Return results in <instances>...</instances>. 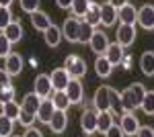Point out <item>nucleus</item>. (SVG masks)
Wrapping results in <instances>:
<instances>
[{
	"label": "nucleus",
	"instance_id": "nucleus-7",
	"mask_svg": "<svg viewBox=\"0 0 154 137\" xmlns=\"http://www.w3.org/2000/svg\"><path fill=\"white\" fill-rule=\"evenodd\" d=\"M64 92H66V96H68V100H70V104H80L84 98V86L80 80H76V78H70V82H68V86L64 88Z\"/></svg>",
	"mask_w": 154,
	"mask_h": 137
},
{
	"label": "nucleus",
	"instance_id": "nucleus-4",
	"mask_svg": "<svg viewBox=\"0 0 154 137\" xmlns=\"http://www.w3.org/2000/svg\"><path fill=\"white\" fill-rule=\"evenodd\" d=\"M62 39L70 41V43H78V33H80V19L76 16H68L64 25H62Z\"/></svg>",
	"mask_w": 154,
	"mask_h": 137
},
{
	"label": "nucleus",
	"instance_id": "nucleus-43",
	"mask_svg": "<svg viewBox=\"0 0 154 137\" xmlns=\"http://www.w3.org/2000/svg\"><path fill=\"white\" fill-rule=\"evenodd\" d=\"M111 6H115V8H119V6H123V4H128L130 0H107Z\"/></svg>",
	"mask_w": 154,
	"mask_h": 137
},
{
	"label": "nucleus",
	"instance_id": "nucleus-22",
	"mask_svg": "<svg viewBox=\"0 0 154 137\" xmlns=\"http://www.w3.org/2000/svg\"><path fill=\"white\" fill-rule=\"evenodd\" d=\"M84 23H88L91 27H99L101 25V4H95V2H91V6H88V10H86V14L82 16Z\"/></svg>",
	"mask_w": 154,
	"mask_h": 137
},
{
	"label": "nucleus",
	"instance_id": "nucleus-17",
	"mask_svg": "<svg viewBox=\"0 0 154 137\" xmlns=\"http://www.w3.org/2000/svg\"><path fill=\"white\" fill-rule=\"evenodd\" d=\"M29 19H31V25L35 27L37 31H41V33H43L48 27L54 25V23H51V19H49V14H48V12H43V10L31 12V14H29Z\"/></svg>",
	"mask_w": 154,
	"mask_h": 137
},
{
	"label": "nucleus",
	"instance_id": "nucleus-42",
	"mask_svg": "<svg viewBox=\"0 0 154 137\" xmlns=\"http://www.w3.org/2000/svg\"><path fill=\"white\" fill-rule=\"evenodd\" d=\"M23 137H43V133H41L39 129H35V127H27V131H25Z\"/></svg>",
	"mask_w": 154,
	"mask_h": 137
},
{
	"label": "nucleus",
	"instance_id": "nucleus-18",
	"mask_svg": "<svg viewBox=\"0 0 154 137\" xmlns=\"http://www.w3.org/2000/svg\"><path fill=\"white\" fill-rule=\"evenodd\" d=\"M136 14H138V10L130 2L117 8V19L121 21V25H136Z\"/></svg>",
	"mask_w": 154,
	"mask_h": 137
},
{
	"label": "nucleus",
	"instance_id": "nucleus-12",
	"mask_svg": "<svg viewBox=\"0 0 154 137\" xmlns=\"http://www.w3.org/2000/svg\"><path fill=\"white\" fill-rule=\"evenodd\" d=\"M2 35H4V37L11 41V43H19V41L23 39V35H25L21 21H14V19H12L11 23H8L6 27H4V29H2Z\"/></svg>",
	"mask_w": 154,
	"mask_h": 137
},
{
	"label": "nucleus",
	"instance_id": "nucleus-10",
	"mask_svg": "<svg viewBox=\"0 0 154 137\" xmlns=\"http://www.w3.org/2000/svg\"><path fill=\"white\" fill-rule=\"evenodd\" d=\"M88 47L95 51V53H99V55H103L107 51V47H109V37H107L103 31H93V37L88 39Z\"/></svg>",
	"mask_w": 154,
	"mask_h": 137
},
{
	"label": "nucleus",
	"instance_id": "nucleus-11",
	"mask_svg": "<svg viewBox=\"0 0 154 137\" xmlns=\"http://www.w3.org/2000/svg\"><path fill=\"white\" fill-rule=\"evenodd\" d=\"M93 109L97 113L109 111V86H99L93 96Z\"/></svg>",
	"mask_w": 154,
	"mask_h": 137
},
{
	"label": "nucleus",
	"instance_id": "nucleus-3",
	"mask_svg": "<svg viewBox=\"0 0 154 137\" xmlns=\"http://www.w3.org/2000/svg\"><path fill=\"white\" fill-rule=\"evenodd\" d=\"M115 37H117V45H121L123 49L125 47L134 45V41H136V37H138V31H136V25H121L119 23L117 31H115Z\"/></svg>",
	"mask_w": 154,
	"mask_h": 137
},
{
	"label": "nucleus",
	"instance_id": "nucleus-21",
	"mask_svg": "<svg viewBox=\"0 0 154 137\" xmlns=\"http://www.w3.org/2000/svg\"><path fill=\"white\" fill-rule=\"evenodd\" d=\"M111 125H115V115L111 111H103V113H97V131L105 133Z\"/></svg>",
	"mask_w": 154,
	"mask_h": 137
},
{
	"label": "nucleus",
	"instance_id": "nucleus-32",
	"mask_svg": "<svg viewBox=\"0 0 154 137\" xmlns=\"http://www.w3.org/2000/svg\"><path fill=\"white\" fill-rule=\"evenodd\" d=\"M140 109H142L146 115H154V90H146Z\"/></svg>",
	"mask_w": 154,
	"mask_h": 137
},
{
	"label": "nucleus",
	"instance_id": "nucleus-15",
	"mask_svg": "<svg viewBox=\"0 0 154 137\" xmlns=\"http://www.w3.org/2000/svg\"><path fill=\"white\" fill-rule=\"evenodd\" d=\"M49 129L54 133H64L66 127H68V117H66V111H54L51 119H49Z\"/></svg>",
	"mask_w": 154,
	"mask_h": 137
},
{
	"label": "nucleus",
	"instance_id": "nucleus-28",
	"mask_svg": "<svg viewBox=\"0 0 154 137\" xmlns=\"http://www.w3.org/2000/svg\"><path fill=\"white\" fill-rule=\"evenodd\" d=\"M51 98V103H54V109L56 111H66L68 106H70V100H68V96H66V92L64 90H56L54 92V96H49Z\"/></svg>",
	"mask_w": 154,
	"mask_h": 137
},
{
	"label": "nucleus",
	"instance_id": "nucleus-2",
	"mask_svg": "<svg viewBox=\"0 0 154 137\" xmlns=\"http://www.w3.org/2000/svg\"><path fill=\"white\" fill-rule=\"evenodd\" d=\"M119 129L123 131L125 137H136L138 129H140V119L134 115V111H125L119 115Z\"/></svg>",
	"mask_w": 154,
	"mask_h": 137
},
{
	"label": "nucleus",
	"instance_id": "nucleus-37",
	"mask_svg": "<svg viewBox=\"0 0 154 137\" xmlns=\"http://www.w3.org/2000/svg\"><path fill=\"white\" fill-rule=\"evenodd\" d=\"M12 21V12L11 8H6V6H0V31L6 27V25Z\"/></svg>",
	"mask_w": 154,
	"mask_h": 137
},
{
	"label": "nucleus",
	"instance_id": "nucleus-38",
	"mask_svg": "<svg viewBox=\"0 0 154 137\" xmlns=\"http://www.w3.org/2000/svg\"><path fill=\"white\" fill-rule=\"evenodd\" d=\"M11 49H12V43L0 33V57H6L8 53H11Z\"/></svg>",
	"mask_w": 154,
	"mask_h": 137
},
{
	"label": "nucleus",
	"instance_id": "nucleus-40",
	"mask_svg": "<svg viewBox=\"0 0 154 137\" xmlns=\"http://www.w3.org/2000/svg\"><path fill=\"white\" fill-rule=\"evenodd\" d=\"M105 137H125V135H123V131L119 129V125H111L105 131Z\"/></svg>",
	"mask_w": 154,
	"mask_h": 137
},
{
	"label": "nucleus",
	"instance_id": "nucleus-5",
	"mask_svg": "<svg viewBox=\"0 0 154 137\" xmlns=\"http://www.w3.org/2000/svg\"><path fill=\"white\" fill-rule=\"evenodd\" d=\"M64 68L68 70L70 78L80 80L84 74H86V61H84L82 57H78V55H68L66 61H64Z\"/></svg>",
	"mask_w": 154,
	"mask_h": 137
},
{
	"label": "nucleus",
	"instance_id": "nucleus-20",
	"mask_svg": "<svg viewBox=\"0 0 154 137\" xmlns=\"http://www.w3.org/2000/svg\"><path fill=\"white\" fill-rule=\"evenodd\" d=\"M103 55L109 59L111 66H119L121 59H123V47L117 45V43H109V47H107V51L103 53Z\"/></svg>",
	"mask_w": 154,
	"mask_h": 137
},
{
	"label": "nucleus",
	"instance_id": "nucleus-24",
	"mask_svg": "<svg viewBox=\"0 0 154 137\" xmlns=\"http://www.w3.org/2000/svg\"><path fill=\"white\" fill-rule=\"evenodd\" d=\"M39 103H41V98L37 96L35 92H29V94H25L23 103H21V109H23V111H27V113H31V115H37Z\"/></svg>",
	"mask_w": 154,
	"mask_h": 137
},
{
	"label": "nucleus",
	"instance_id": "nucleus-23",
	"mask_svg": "<svg viewBox=\"0 0 154 137\" xmlns=\"http://www.w3.org/2000/svg\"><path fill=\"white\" fill-rule=\"evenodd\" d=\"M140 70L148 78L154 76V51H144L142 53V57H140Z\"/></svg>",
	"mask_w": 154,
	"mask_h": 137
},
{
	"label": "nucleus",
	"instance_id": "nucleus-19",
	"mask_svg": "<svg viewBox=\"0 0 154 137\" xmlns=\"http://www.w3.org/2000/svg\"><path fill=\"white\" fill-rule=\"evenodd\" d=\"M115 21H117V8L111 6L109 2H107V4H101V25L113 27Z\"/></svg>",
	"mask_w": 154,
	"mask_h": 137
},
{
	"label": "nucleus",
	"instance_id": "nucleus-13",
	"mask_svg": "<svg viewBox=\"0 0 154 137\" xmlns=\"http://www.w3.org/2000/svg\"><path fill=\"white\" fill-rule=\"evenodd\" d=\"M4 70L8 72V76H19L21 72H23V57L19 55V53H8V55L4 57Z\"/></svg>",
	"mask_w": 154,
	"mask_h": 137
},
{
	"label": "nucleus",
	"instance_id": "nucleus-30",
	"mask_svg": "<svg viewBox=\"0 0 154 137\" xmlns=\"http://www.w3.org/2000/svg\"><path fill=\"white\" fill-rule=\"evenodd\" d=\"M12 129H14V121L0 113V137H11Z\"/></svg>",
	"mask_w": 154,
	"mask_h": 137
},
{
	"label": "nucleus",
	"instance_id": "nucleus-41",
	"mask_svg": "<svg viewBox=\"0 0 154 137\" xmlns=\"http://www.w3.org/2000/svg\"><path fill=\"white\" fill-rule=\"evenodd\" d=\"M6 86H11V76L4 68H0V88H6Z\"/></svg>",
	"mask_w": 154,
	"mask_h": 137
},
{
	"label": "nucleus",
	"instance_id": "nucleus-26",
	"mask_svg": "<svg viewBox=\"0 0 154 137\" xmlns=\"http://www.w3.org/2000/svg\"><path fill=\"white\" fill-rule=\"evenodd\" d=\"M95 70H97V74H99L101 78H109L111 72H113V66L109 64V59H107L105 55H99L95 59Z\"/></svg>",
	"mask_w": 154,
	"mask_h": 137
},
{
	"label": "nucleus",
	"instance_id": "nucleus-46",
	"mask_svg": "<svg viewBox=\"0 0 154 137\" xmlns=\"http://www.w3.org/2000/svg\"><path fill=\"white\" fill-rule=\"evenodd\" d=\"M11 137H19V135H11Z\"/></svg>",
	"mask_w": 154,
	"mask_h": 137
},
{
	"label": "nucleus",
	"instance_id": "nucleus-39",
	"mask_svg": "<svg viewBox=\"0 0 154 137\" xmlns=\"http://www.w3.org/2000/svg\"><path fill=\"white\" fill-rule=\"evenodd\" d=\"M136 137H154V127H150V125H144L142 127V125H140Z\"/></svg>",
	"mask_w": 154,
	"mask_h": 137
},
{
	"label": "nucleus",
	"instance_id": "nucleus-6",
	"mask_svg": "<svg viewBox=\"0 0 154 137\" xmlns=\"http://www.w3.org/2000/svg\"><path fill=\"white\" fill-rule=\"evenodd\" d=\"M136 23L140 25L146 31H152L154 29V6L152 4H144L138 8V14H136Z\"/></svg>",
	"mask_w": 154,
	"mask_h": 137
},
{
	"label": "nucleus",
	"instance_id": "nucleus-16",
	"mask_svg": "<svg viewBox=\"0 0 154 137\" xmlns=\"http://www.w3.org/2000/svg\"><path fill=\"white\" fill-rule=\"evenodd\" d=\"M54 111H56V109H54V103H51V98H41V103H39V109H37L35 119L48 125L49 119H51V115H54Z\"/></svg>",
	"mask_w": 154,
	"mask_h": 137
},
{
	"label": "nucleus",
	"instance_id": "nucleus-36",
	"mask_svg": "<svg viewBox=\"0 0 154 137\" xmlns=\"http://www.w3.org/2000/svg\"><path fill=\"white\" fill-rule=\"evenodd\" d=\"M11 100H14V88H12V84L6 86V88H0V104L11 103Z\"/></svg>",
	"mask_w": 154,
	"mask_h": 137
},
{
	"label": "nucleus",
	"instance_id": "nucleus-27",
	"mask_svg": "<svg viewBox=\"0 0 154 137\" xmlns=\"http://www.w3.org/2000/svg\"><path fill=\"white\" fill-rule=\"evenodd\" d=\"M109 111L113 115H121L123 113V106H121V98H119V92L115 88L109 86Z\"/></svg>",
	"mask_w": 154,
	"mask_h": 137
},
{
	"label": "nucleus",
	"instance_id": "nucleus-9",
	"mask_svg": "<svg viewBox=\"0 0 154 137\" xmlns=\"http://www.w3.org/2000/svg\"><path fill=\"white\" fill-rule=\"evenodd\" d=\"M80 129L86 135H93L97 131V111L95 109H84L80 113Z\"/></svg>",
	"mask_w": 154,
	"mask_h": 137
},
{
	"label": "nucleus",
	"instance_id": "nucleus-34",
	"mask_svg": "<svg viewBox=\"0 0 154 137\" xmlns=\"http://www.w3.org/2000/svg\"><path fill=\"white\" fill-rule=\"evenodd\" d=\"M17 121L21 123L23 127H33V123H35L37 119H35V115H31V113H27V111H19V117H17Z\"/></svg>",
	"mask_w": 154,
	"mask_h": 137
},
{
	"label": "nucleus",
	"instance_id": "nucleus-31",
	"mask_svg": "<svg viewBox=\"0 0 154 137\" xmlns=\"http://www.w3.org/2000/svg\"><path fill=\"white\" fill-rule=\"evenodd\" d=\"M0 106H2V115H6L8 119L17 121V117H19V111H21V104H17L14 100H11V103H4V104H0Z\"/></svg>",
	"mask_w": 154,
	"mask_h": 137
},
{
	"label": "nucleus",
	"instance_id": "nucleus-44",
	"mask_svg": "<svg viewBox=\"0 0 154 137\" xmlns=\"http://www.w3.org/2000/svg\"><path fill=\"white\" fill-rule=\"evenodd\" d=\"M56 4H58L60 8H70L72 0H56Z\"/></svg>",
	"mask_w": 154,
	"mask_h": 137
},
{
	"label": "nucleus",
	"instance_id": "nucleus-14",
	"mask_svg": "<svg viewBox=\"0 0 154 137\" xmlns=\"http://www.w3.org/2000/svg\"><path fill=\"white\" fill-rule=\"evenodd\" d=\"M39 96V98H49L51 96V82H49V76L48 74H39L35 78V90H33Z\"/></svg>",
	"mask_w": 154,
	"mask_h": 137
},
{
	"label": "nucleus",
	"instance_id": "nucleus-35",
	"mask_svg": "<svg viewBox=\"0 0 154 137\" xmlns=\"http://www.w3.org/2000/svg\"><path fill=\"white\" fill-rule=\"evenodd\" d=\"M19 4H21V8H23L25 12H35L39 10V4H41V0H19Z\"/></svg>",
	"mask_w": 154,
	"mask_h": 137
},
{
	"label": "nucleus",
	"instance_id": "nucleus-33",
	"mask_svg": "<svg viewBox=\"0 0 154 137\" xmlns=\"http://www.w3.org/2000/svg\"><path fill=\"white\" fill-rule=\"evenodd\" d=\"M93 31H95V27H91L88 23L80 21V33H78V43H88V39L93 37Z\"/></svg>",
	"mask_w": 154,
	"mask_h": 137
},
{
	"label": "nucleus",
	"instance_id": "nucleus-25",
	"mask_svg": "<svg viewBox=\"0 0 154 137\" xmlns=\"http://www.w3.org/2000/svg\"><path fill=\"white\" fill-rule=\"evenodd\" d=\"M43 39H45V43H48L49 47H58L60 41H62V31H60V27H56V25L48 27V29L43 31Z\"/></svg>",
	"mask_w": 154,
	"mask_h": 137
},
{
	"label": "nucleus",
	"instance_id": "nucleus-45",
	"mask_svg": "<svg viewBox=\"0 0 154 137\" xmlns=\"http://www.w3.org/2000/svg\"><path fill=\"white\" fill-rule=\"evenodd\" d=\"M12 0H0V6H6V8H11Z\"/></svg>",
	"mask_w": 154,
	"mask_h": 137
},
{
	"label": "nucleus",
	"instance_id": "nucleus-8",
	"mask_svg": "<svg viewBox=\"0 0 154 137\" xmlns=\"http://www.w3.org/2000/svg\"><path fill=\"white\" fill-rule=\"evenodd\" d=\"M49 82H51V90H64L70 82V74L66 68H56L51 74H49Z\"/></svg>",
	"mask_w": 154,
	"mask_h": 137
},
{
	"label": "nucleus",
	"instance_id": "nucleus-1",
	"mask_svg": "<svg viewBox=\"0 0 154 137\" xmlns=\"http://www.w3.org/2000/svg\"><path fill=\"white\" fill-rule=\"evenodd\" d=\"M144 94H146V88H144V84H140V82H136V84L128 86L123 92H119L123 113H125V111H136V109H140Z\"/></svg>",
	"mask_w": 154,
	"mask_h": 137
},
{
	"label": "nucleus",
	"instance_id": "nucleus-29",
	"mask_svg": "<svg viewBox=\"0 0 154 137\" xmlns=\"http://www.w3.org/2000/svg\"><path fill=\"white\" fill-rule=\"evenodd\" d=\"M91 2L93 0H72V4H70L72 14L76 19H82L84 14H86V10H88V6H91Z\"/></svg>",
	"mask_w": 154,
	"mask_h": 137
}]
</instances>
